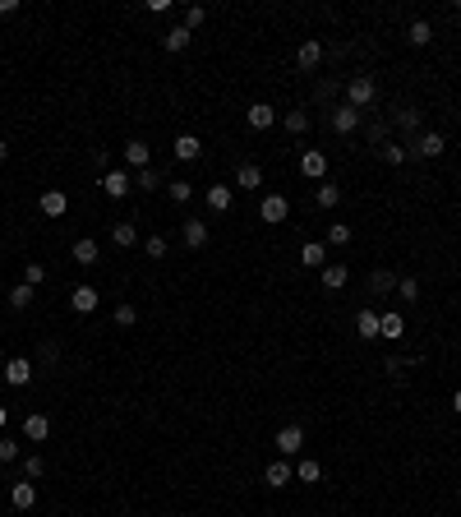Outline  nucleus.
<instances>
[{"label":"nucleus","mask_w":461,"mask_h":517,"mask_svg":"<svg viewBox=\"0 0 461 517\" xmlns=\"http://www.w3.org/2000/svg\"><path fill=\"white\" fill-rule=\"evenodd\" d=\"M373 98H378V83H373L369 74H355L351 83H346V107H355V111H360V107H369Z\"/></svg>","instance_id":"f257e3e1"},{"label":"nucleus","mask_w":461,"mask_h":517,"mask_svg":"<svg viewBox=\"0 0 461 517\" xmlns=\"http://www.w3.org/2000/svg\"><path fill=\"white\" fill-rule=\"evenodd\" d=\"M300 448H305V425H282L277 429V452H282V457H296Z\"/></svg>","instance_id":"f03ea898"},{"label":"nucleus","mask_w":461,"mask_h":517,"mask_svg":"<svg viewBox=\"0 0 461 517\" xmlns=\"http://www.w3.org/2000/svg\"><path fill=\"white\" fill-rule=\"evenodd\" d=\"M102 189H106L111 199H125V194H130V189H134V176H130V171H125V166H111L106 176H102Z\"/></svg>","instance_id":"7ed1b4c3"},{"label":"nucleus","mask_w":461,"mask_h":517,"mask_svg":"<svg viewBox=\"0 0 461 517\" xmlns=\"http://www.w3.org/2000/svg\"><path fill=\"white\" fill-rule=\"evenodd\" d=\"M286 213H291V203H286L282 194H268L263 203H259V217H263L268 227H277V222H286Z\"/></svg>","instance_id":"20e7f679"},{"label":"nucleus","mask_w":461,"mask_h":517,"mask_svg":"<svg viewBox=\"0 0 461 517\" xmlns=\"http://www.w3.org/2000/svg\"><path fill=\"white\" fill-rule=\"evenodd\" d=\"M291 476H296V466L286 462V457H277V462H268L263 481H268V490H286V485H291Z\"/></svg>","instance_id":"39448f33"},{"label":"nucleus","mask_w":461,"mask_h":517,"mask_svg":"<svg viewBox=\"0 0 461 517\" xmlns=\"http://www.w3.org/2000/svg\"><path fill=\"white\" fill-rule=\"evenodd\" d=\"M28 379H33V361H28V356H14V361H5V384L23 388Z\"/></svg>","instance_id":"423d86ee"},{"label":"nucleus","mask_w":461,"mask_h":517,"mask_svg":"<svg viewBox=\"0 0 461 517\" xmlns=\"http://www.w3.org/2000/svg\"><path fill=\"white\" fill-rule=\"evenodd\" d=\"M319 60H323V42H319V37H305L300 51H296V65L300 69H319Z\"/></svg>","instance_id":"0eeeda50"},{"label":"nucleus","mask_w":461,"mask_h":517,"mask_svg":"<svg viewBox=\"0 0 461 517\" xmlns=\"http://www.w3.org/2000/svg\"><path fill=\"white\" fill-rule=\"evenodd\" d=\"M97 286H74V296H69V309H74V314H92V309H97Z\"/></svg>","instance_id":"6e6552de"},{"label":"nucleus","mask_w":461,"mask_h":517,"mask_svg":"<svg viewBox=\"0 0 461 517\" xmlns=\"http://www.w3.org/2000/svg\"><path fill=\"white\" fill-rule=\"evenodd\" d=\"M360 121H364V116L355 107H337V111H332V130H337V134H355Z\"/></svg>","instance_id":"1a4fd4ad"},{"label":"nucleus","mask_w":461,"mask_h":517,"mask_svg":"<svg viewBox=\"0 0 461 517\" xmlns=\"http://www.w3.org/2000/svg\"><path fill=\"white\" fill-rule=\"evenodd\" d=\"M245 121H249V130H273V121H277V111L268 107V102H254L249 111H245Z\"/></svg>","instance_id":"9d476101"},{"label":"nucleus","mask_w":461,"mask_h":517,"mask_svg":"<svg viewBox=\"0 0 461 517\" xmlns=\"http://www.w3.org/2000/svg\"><path fill=\"white\" fill-rule=\"evenodd\" d=\"M300 171H305L309 180H323V171H328V157H323L319 148H305V157H300Z\"/></svg>","instance_id":"9b49d317"},{"label":"nucleus","mask_w":461,"mask_h":517,"mask_svg":"<svg viewBox=\"0 0 461 517\" xmlns=\"http://www.w3.org/2000/svg\"><path fill=\"white\" fill-rule=\"evenodd\" d=\"M180 236H185V245H189V250H203V245H208V222L189 217L185 227H180Z\"/></svg>","instance_id":"f8f14e48"},{"label":"nucleus","mask_w":461,"mask_h":517,"mask_svg":"<svg viewBox=\"0 0 461 517\" xmlns=\"http://www.w3.org/2000/svg\"><path fill=\"white\" fill-rule=\"evenodd\" d=\"M171 153H176V162H194V157L203 153V143H198V134H180V139L171 143Z\"/></svg>","instance_id":"ddd939ff"},{"label":"nucleus","mask_w":461,"mask_h":517,"mask_svg":"<svg viewBox=\"0 0 461 517\" xmlns=\"http://www.w3.org/2000/svg\"><path fill=\"white\" fill-rule=\"evenodd\" d=\"M443 148H448V143H443V134L429 130V134H420V139H415V148H411V153H415V157H443Z\"/></svg>","instance_id":"4468645a"},{"label":"nucleus","mask_w":461,"mask_h":517,"mask_svg":"<svg viewBox=\"0 0 461 517\" xmlns=\"http://www.w3.org/2000/svg\"><path fill=\"white\" fill-rule=\"evenodd\" d=\"M10 504L14 508H33L37 504V485L33 481H14L10 485Z\"/></svg>","instance_id":"2eb2a0df"},{"label":"nucleus","mask_w":461,"mask_h":517,"mask_svg":"<svg viewBox=\"0 0 461 517\" xmlns=\"http://www.w3.org/2000/svg\"><path fill=\"white\" fill-rule=\"evenodd\" d=\"M378 337H387V342L406 337V319L401 314H378Z\"/></svg>","instance_id":"dca6fc26"},{"label":"nucleus","mask_w":461,"mask_h":517,"mask_svg":"<svg viewBox=\"0 0 461 517\" xmlns=\"http://www.w3.org/2000/svg\"><path fill=\"white\" fill-rule=\"evenodd\" d=\"M397 282H401L397 273H387V268H373V277H369V291H373V296H387V291H397Z\"/></svg>","instance_id":"f3484780"},{"label":"nucleus","mask_w":461,"mask_h":517,"mask_svg":"<svg viewBox=\"0 0 461 517\" xmlns=\"http://www.w3.org/2000/svg\"><path fill=\"white\" fill-rule=\"evenodd\" d=\"M23 434H28V439H33V443H42L46 434H51V420H46L42 411H33V416L23 420Z\"/></svg>","instance_id":"a211bd4d"},{"label":"nucleus","mask_w":461,"mask_h":517,"mask_svg":"<svg viewBox=\"0 0 461 517\" xmlns=\"http://www.w3.org/2000/svg\"><path fill=\"white\" fill-rule=\"evenodd\" d=\"M65 208H69V199L60 194V189H46V194H42V213H46V217H65Z\"/></svg>","instance_id":"6ab92c4d"},{"label":"nucleus","mask_w":461,"mask_h":517,"mask_svg":"<svg viewBox=\"0 0 461 517\" xmlns=\"http://www.w3.org/2000/svg\"><path fill=\"white\" fill-rule=\"evenodd\" d=\"M189 42H194V33H189L185 23H176V28H171V33L162 37V46H166V51H185Z\"/></svg>","instance_id":"aec40b11"},{"label":"nucleus","mask_w":461,"mask_h":517,"mask_svg":"<svg viewBox=\"0 0 461 517\" xmlns=\"http://www.w3.org/2000/svg\"><path fill=\"white\" fill-rule=\"evenodd\" d=\"M74 264H83V268H92L97 264V241H88V236H83V241H74Z\"/></svg>","instance_id":"412c9836"},{"label":"nucleus","mask_w":461,"mask_h":517,"mask_svg":"<svg viewBox=\"0 0 461 517\" xmlns=\"http://www.w3.org/2000/svg\"><path fill=\"white\" fill-rule=\"evenodd\" d=\"M125 162H130L134 171H143V166H148V143H143V139H130V143H125Z\"/></svg>","instance_id":"4be33fe9"},{"label":"nucleus","mask_w":461,"mask_h":517,"mask_svg":"<svg viewBox=\"0 0 461 517\" xmlns=\"http://www.w3.org/2000/svg\"><path fill=\"white\" fill-rule=\"evenodd\" d=\"M355 333H360L364 342H373L378 337V314H373V309H360V314H355Z\"/></svg>","instance_id":"5701e85b"},{"label":"nucleus","mask_w":461,"mask_h":517,"mask_svg":"<svg viewBox=\"0 0 461 517\" xmlns=\"http://www.w3.org/2000/svg\"><path fill=\"white\" fill-rule=\"evenodd\" d=\"M111 241L121 245V250H130V245H139V231H134V222H116V227H111Z\"/></svg>","instance_id":"b1692460"},{"label":"nucleus","mask_w":461,"mask_h":517,"mask_svg":"<svg viewBox=\"0 0 461 517\" xmlns=\"http://www.w3.org/2000/svg\"><path fill=\"white\" fill-rule=\"evenodd\" d=\"M235 185H240V189H259V185H263V171H259L254 162H245L240 171H235Z\"/></svg>","instance_id":"393cba45"},{"label":"nucleus","mask_w":461,"mask_h":517,"mask_svg":"<svg viewBox=\"0 0 461 517\" xmlns=\"http://www.w3.org/2000/svg\"><path fill=\"white\" fill-rule=\"evenodd\" d=\"M296 481H305V485L323 481V466L314 462V457H300V462H296Z\"/></svg>","instance_id":"a878e982"},{"label":"nucleus","mask_w":461,"mask_h":517,"mask_svg":"<svg viewBox=\"0 0 461 517\" xmlns=\"http://www.w3.org/2000/svg\"><path fill=\"white\" fill-rule=\"evenodd\" d=\"M346 264H323V286H328V291H337V286H346Z\"/></svg>","instance_id":"bb28decb"},{"label":"nucleus","mask_w":461,"mask_h":517,"mask_svg":"<svg viewBox=\"0 0 461 517\" xmlns=\"http://www.w3.org/2000/svg\"><path fill=\"white\" fill-rule=\"evenodd\" d=\"M300 259H305V268H323V264H328V250H323L319 241H309L305 250H300Z\"/></svg>","instance_id":"cd10ccee"},{"label":"nucleus","mask_w":461,"mask_h":517,"mask_svg":"<svg viewBox=\"0 0 461 517\" xmlns=\"http://www.w3.org/2000/svg\"><path fill=\"white\" fill-rule=\"evenodd\" d=\"M420 121H425V111H415V107H401L397 111V130H420Z\"/></svg>","instance_id":"c85d7f7f"},{"label":"nucleus","mask_w":461,"mask_h":517,"mask_svg":"<svg viewBox=\"0 0 461 517\" xmlns=\"http://www.w3.org/2000/svg\"><path fill=\"white\" fill-rule=\"evenodd\" d=\"M208 208L212 213H226L230 208V185H212L208 189Z\"/></svg>","instance_id":"c756f323"},{"label":"nucleus","mask_w":461,"mask_h":517,"mask_svg":"<svg viewBox=\"0 0 461 517\" xmlns=\"http://www.w3.org/2000/svg\"><path fill=\"white\" fill-rule=\"evenodd\" d=\"M378 148H383V162H387V166H401V162L411 157L406 143H378Z\"/></svg>","instance_id":"7c9ffc66"},{"label":"nucleus","mask_w":461,"mask_h":517,"mask_svg":"<svg viewBox=\"0 0 461 517\" xmlns=\"http://www.w3.org/2000/svg\"><path fill=\"white\" fill-rule=\"evenodd\" d=\"M411 42H415V46H429V42H434V28H429V19H415V23H411Z\"/></svg>","instance_id":"2f4dec72"},{"label":"nucleus","mask_w":461,"mask_h":517,"mask_svg":"<svg viewBox=\"0 0 461 517\" xmlns=\"http://www.w3.org/2000/svg\"><path fill=\"white\" fill-rule=\"evenodd\" d=\"M314 199H319V208H337V203H341V185H332V180H328V185H319V194H314Z\"/></svg>","instance_id":"473e14b6"},{"label":"nucleus","mask_w":461,"mask_h":517,"mask_svg":"<svg viewBox=\"0 0 461 517\" xmlns=\"http://www.w3.org/2000/svg\"><path fill=\"white\" fill-rule=\"evenodd\" d=\"M286 130H291V134H305L309 130V111H286Z\"/></svg>","instance_id":"72a5a7b5"},{"label":"nucleus","mask_w":461,"mask_h":517,"mask_svg":"<svg viewBox=\"0 0 461 517\" xmlns=\"http://www.w3.org/2000/svg\"><path fill=\"white\" fill-rule=\"evenodd\" d=\"M10 305H14V309H28V305H33V286L19 282V286L10 291Z\"/></svg>","instance_id":"f704fd0d"},{"label":"nucleus","mask_w":461,"mask_h":517,"mask_svg":"<svg viewBox=\"0 0 461 517\" xmlns=\"http://www.w3.org/2000/svg\"><path fill=\"white\" fill-rule=\"evenodd\" d=\"M328 245H351V227H346V222H332V227H328Z\"/></svg>","instance_id":"c9c22d12"},{"label":"nucleus","mask_w":461,"mask_h":517,"mask_svg":"<svg viewBox=\"0 0 461 517\" xmlns=\"http://www.w3.org/2000/svg\"><path fill=\"white\" fill-rule=\"evenodd\" d=\"M139 323V309L134 305H116V328H134Z\"/></svg>","instance_id":"e433bc0d"},{"label":"nucleus","mask_w":461,"mask_h":517,"mask_svg":"<svg viewBox=\"0 0 461 517\" xmlns=\"http://www.w3.org/2000/svg\"><path fill=\"white\" fill-rule=\"evenodd\" d=\"M171 199H176V203H189V199H194V185H189V180H171Z\"/></svg>","instance_id":"4c0bfd02"},{"label":"nucleus","mask_w":461,"mask_h":517,"mask_svg":"<svg viewBox=\"0 0 461 517\" xmlns=\"http://www.w3.org/2000/svg\"><path fill=\"white\" fill-rule=\"evenodd\" d=\"M397 296H401V300H415L420 296V282H415V277H401V282H397Z\"/></svg>","instance_id":"58836bf2"},{"label":"nucleus","mask_w":461,"mask_h":517,"mask_svg":"<svg viewBox=\"0 0 461 517\" xmlns=\"http://www.w3.org/2000/svg\"><path fill=\"white\" fill-rule=\"evenodd\" d=\"M203 19H208V10H203V5H189V10H185V28H189V33H194Z\"/></svg>","instance_id":"ea45409f"},{"label":"nucleus","mask_w":461,"mask_h":517,"mask_svg":"<svg viewBox=\"0 0 461 517\" xmlns=\"http://www.w3.org/2000/svg\"><path fill=\"white\" fill-rule=\"evenodd\" d=\"M134 189H157V171H153V166H143L139 176H134Z\"/></svg>","instance_id":"a19ab883"},{"label":"nucleus","mask_w":461,"mask_h":517,"mask_svg":"<svg viewBox=\"0 0 461 517\" xmlns=\"http://www.w3.org/2000/svg\"><path fill=\"white\" fill-rule=\"evenodd\" d=\"M143 250H148V259H166V241H162V236H148Z\"/></svg>","instance_id":"79ce46f5"},{"label":"nucleus","mask_w":461,"mask_h":517,"mask_svg":"<svg viewBox=\"0 0 461 517\" xmlns=\"http://www.w3.org/2000/svg\"><path fill=\"white\" fill-rule=\"evenodd\" d=\"M42 471H46V457H37V452H33V457L23 462V476H28V481H37Z\"/></svg>","instance_id":"37998d69"},{"label":"nucleus","mask_w":461,"mask_h":517,"mask_svg":"<svg viewBox=\"0 0 461 517\" xmlns=\"http://www.w3.org/2000/svg\"><path fill=\"white\" fill-rule=\"evenodd\" d=\"M23 282H28V286H42L46 282V268L42 264H28V268H23Z\"/></svg>","instance_id":"c03bdc74"},{"label":"nucleus","mask_w":461,"mask_h":517,"mask_svg":"<svg viewBox=\"0 0 461 517\" xmlns=\"http://www.w3.org/2000/svg\"><path fill=\"white\" fill-rule=\"evenodd\" d=\"M14 457H19V443L5 434V439H0V462H14Z\"/></svg>","instance_id":"a18cd8bd"},{"label":"nucleus","mask_w":461,"mask_h":517,"mask_svg":"<svg viewBox=\"0 0 461 517\" xmlns=\"http://www.w3.org/2000/svg\"><path fill=\"white\" fill-rule=\"evenodd\" d=\"M383 370H387V375H406V370H415V361H401V356H392Z\"/></svg>","instance_id":"49530a36"},{"label":"nucleus","mask_w":461,"mask_h":517,"mask_svg":"<svg viewBox=\"0 0 461 517\" xmlns=\"http://www.w3.org/2000/svg\"><path fill=\"white\" fill-rule=\"evenodd\" d=\"M19 10V0H0V14H14Z\"/></svg>","instance_id":"de8ad7c7"},{"label":"nucleus","mask_w":461,"mask_h":517,"mask_svg":"<svg viewBox=\"0 0 461 517\" xmlns=\"http://www.w3.org/2000/svg\"><path fill=\"white\" fill-rule=\"evenodd\" d=\"M452 411H457V416H461V388H457V397H452Z\"/></svg>","instance_id":"09e8293b"},{"label":"nucleus","mask_w":461,"mask_h":517,"mask_svg":"<svg viewBox=\"0 0 461 517\" xmlns=\"http://www.w3.org/2000/svg\"><path fill=\"white\" fill-rule=\"evenodd\" d=\"M5 157H10V143H5V139H0V162H5Z\"/></svg>","instance_id":"8fccbe9b"},{"label":"nucleus","mask_w":461,"mask_h":517,"mask_svg":"<svg viewBox=\"0 0 461 517\" xmlns=\"http://www.w3.org/2000/svg\"><path fill=\"white\" fill-rule=\"evenodd\" d=\"M5 425H10V411H5V407H0V429H5Z\"/></svg>","instance_id":"3c124183"}]
</instances>
